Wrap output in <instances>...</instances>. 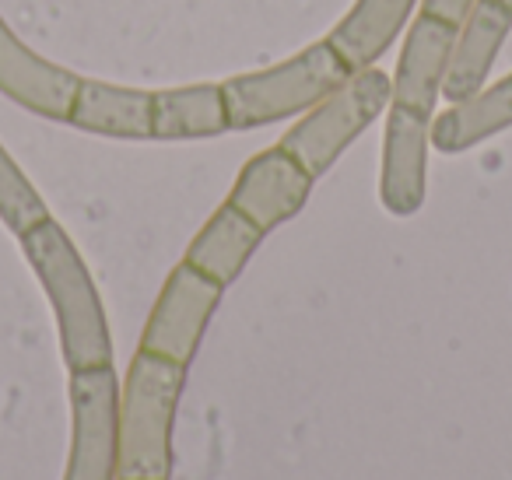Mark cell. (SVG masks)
I'll use <instances>...</instances> for the list:
<instances>
[{
	"instance_id": "1",
	"label": "cell",
	"mask_w": 512,
	"mask_h": 480,
	"mask_svg": "<svg viewBox=\"0 0 512 480\" xmlns=\"http://www.w3.org/2000/svg\"><path fill=\"white\" fill-rule=\"evenodd\" d=\"M18 239H22L25 260L32 263L53 305L67 368L71 372L109 368L113 365V340H109L106 312H102L95 281L81 253L74 249L71 235L53 218H46L43 225L29 228Z\"/></svg>"
},
{
	"instance_id": "2",
	"label": "cell",
	"mask_w": 512,
	"mask_h": 480,
	"mask_svg": "<svg viewBox=\"0 0 512 480\" xmlns=\"http://www.w3.org/2000/svg\"><path fill=\"white\" fill-rule=\"evenodd\" d=\"M186 386V368L137 351L120 386V456L116 480H169L172 424Z\"/></svg>"
},
{
	"instance_id": "3",
	"label": "cell",
	"mask_w": 512,
	"mask_h": 480,
	"mask_svg": "<svg viewBox=\"0 0 512 480\" xmlns=\"http://www.w3.org/2000/svg\"><path fill=\"white\" fill-rule=\"evenodd\" d=\"M351 78V67L330 50V43H313L299 57L256 74H239L221 85L225 92L228 130L271 127L288 116L316 109L330 92Z\"/></svg>"
},
{
	"instance_id": "4",
	"label": "cell",
	"mask_w": 512,
	"mask_h": 480,
	"mask_svg": "<svg viewBox=\"0 0 512 480\" xmlns=\"http://www.w3.org/2000/svg\"><path fill=\"white\" fill-rule=\"evenodd\" d=\"M393 102V78L379 67L351 71L337 92H330L302 123H295L278 148L288 151L313 179H320Z\"/></svg>"
},
{
	"instance_id": "5",
	"label": "cell",
	"mask_w": 512,
	"mask_h": 480,
	"mask_svg": "<svg viewBox=\"0 0 512 480\" xmlns=\"http://www.w3.org/2000/svg\"><path fill=\"white\" fill-rule=\"evenodd\" d=\"M74 435L64 480H116L120 456V382L113 365L71 372Z\"/></svg>"
},
{
	"instance_id": "6",
	"label": "cell",
	"mask_w": 512,
	"mask_h": 480,
	"mask_svg": "<svg viewBox=\"0 0 512 480\" xmlns=\"http://www.w3.org/2000/svg\"><path fill=\"white\" fill-rule=\"evenodd\" d=\"M221 291H225L221 284L193 270L186 260L172 267L169 281H165L162 295H158L155 309L144 323L141 351H151L158 358L190 368L200 337H204L207 323H211L214 309L221 302Z\"/></svg>"
},
{
	"instance_id": "7",
	"label": "cell",
	"mask_w": 512,
	"mask_h": 480,
	"mask_svg": "<svg viewBox=\"0 0 512 480\" xmlns=\"http://www.w3.org/2000/svg\"><path fill=\"white\" fill-rule=\"evenodd\" d=\"M313 183L316 179L288 151L271 148L242 165L239 179H235L232 193H228V204L246 214L267 235L278 225H285V221H292L306 207Z\"/></svg>"
},
{
	"instance_id": "8",
	"label": "cell",
	"mask_w": 512,
	"mask_h": 480,
	"mask_svg": "<svg viewBox=\"0 0 512 480\" xmlns=\"http://www.w3.org/2000/svg\"><path fill=\"white\" fill-rule=\"evenodd\" d=\"M432 116L404 106H390L383 141V176L379 197L393 218H411L421 211L428 193V144H432Z\"/></svg>"
},
{
	"instance_id": "9",
	"label": "cell",
	"mask_w": 512,
	"mask_h": 480,
	"mask_svg": "<svg viewBox=\"0 0 512 480\" xmlns=\"http://www.w3.org/2000/svg\"><path fill=\"white\" fill-rule=\"evenodd\" d=\"M78 85V74L32 53L0 18V92L8 95L15 106L29 109L43 120L67 123Z\"/></svg>"
},
{
	"instance_id": "10",
	"label": "cell",
	"mask_w": 512,
	"mask_h": 480,
	"mask_svg": "<svg viewBox=\"0 0 512 480\" xmlns=\"http://www.w3.org/2000/svg\"><path fill=\"white\" fill-rule=\"evenodd\" d=\"M456 32H460L456 25L439 22L432 15H421L411 25L404 50H400L397 78H393V106L432 116L435 99L442 95L449 60H453Z\"/></svg>"
},
{
	"instance_id": "11",
	"label": "cell",
	"mask_w": 512,
	"mask_h": 480,
	"mask_svg": "<svg viewBox=\"0 0 512 480\" xmlns=\"http://www.w3.org/2000/svg\"><path fill=\"white\" fill-rule=\"evenodd\" d=\"M512 29V11L498 8L495 0H477L467 22L456 32L453 60H449L446 81H442V95L449 102H463L484 88L495 64L498 50L509 39Z\"/></svg>"
},
{
	"instance_id": "12",
	"label": "cell",
	"mask_w": 512,
	"mask_h": 480,
	"mask_svg": "<svg viewBox=\"0 0 512 480\" xmlns=\"http://www.w3.org/2000/svg\"><path fill=\"white\" fill-rule=\"evenodd\" d=\"M67 123L85 130V134L144 141V137H151V92L81 78Z\"/></svg>"
},
{
	"instance_id": "13",
	"label": "cell",
	"mask_w": 512,
	"mask_h": 480,
	"mask_svg": "<svg viewBox=\"0 0 512 480\" xmlns=\"http://www.w3.org/2000/svg\"><path fill=\"white\" fill-rule=\"evenodd\" d=\"M260 242H264V232L225 200V204L207 218V225L197 232V239L190 242L186 263H190L193 270H200L204 277H211L214 284L228 288V284L246 270L249 256L256 253Z\"/></svg>"
},
{
	"instance_id": "14",
	"label": "cell",
	"mask_w": 512,
	"mask_h": 480,
	"mask_svg": "<svg viewBox=\"0 0 512 480\" xmlns=\"http://www.w3.org/2000/svg\"><path fill=\"white\" fill-rule=\"evenodd\" d=\"M411 11L414 0H358L355 8L348 11V18L327 36L330 50L351 71H365L397 43Z\"/></svg>"
},
{
	"instance_id": "15",
	"label": "cell",
	"mask_w": 512,
	"mask_h": 480,
	"mask_svg": "<svg viewBox=\"0 0 512 480\" xmlns=\"http://www.w3.org/2000/svg\"><path fill=\"white\" fill-rule=\"evenodd\" d=\"M228 130L221 85H190L151 92V137L155 141H197Z\"/></svg>"
},
{
	"instance_id": "16",
	"label": "cell",
	"mask_w": 512,
	"mask_h": 480,
	"mask_svg": "<svg viewBox=\"0 0 512 480\" xmlns=\"http://www.w3.org/2000/svg\"><path fill=\"white\" fill-rule=\"evenodd\" d=\"M512 127V78L481 88L463 102H453L449 113L432 123V144L442 155H460L488 137Z\"/></svg>"
},
{
	"instance_id": "17",
	"label": "cell",
	"mask_w": 512,
	"mask_h": 480,
	"mask_svg": "<svg viewBox=\"0 0 512 480\" xmlns=\"http://www.w3.org/2000/svg\"><path fill=\"white\" fill-rule=\"evenodd\" d=\"M0 218L15 235H25L29 228L43 225L50 218L43 197L29 183V176L15 165V158L4 151V144H0Z\"/></svg>"
},
{
	"instance_id": "18",
	"label": "cell",
	"mask_w": 512,
	"mask_h": 480,
	"mask_svg": "<svg viewBox=\"0 0 512 480\" xmlns=\"http://www.w3.org/2000/svg\"><path fill=\"white\" fill-rule=\"evenodd\" d=\"M477 0H425V8H421V15H432L439 18V22H449L460 29L463 22H467V15L474 11Z\"/></svg>"
},
{
	"instance_id": "19",
	"label": "cell",
	"mask_w": 512,
	"mask_h": 480,
	"mask_svg": "<svg viewBox=\"0 0 512 480\" xmlns=\"http://www.w3.org/2000/svg\"><path fill=\"white\" fill-rule=\"evenodd\" d=\"M498 8H505V11H512V0H495Z\"/></svg>"
}]
</instances>
